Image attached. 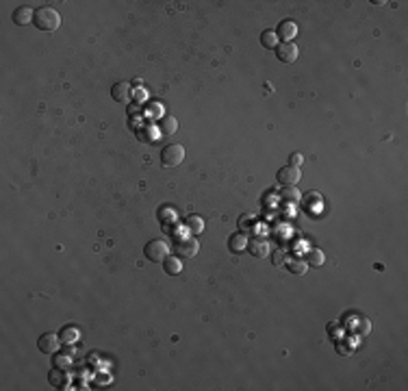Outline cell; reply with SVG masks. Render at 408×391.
Returning <instances> with one entry per match:
<instances>
[{
    "label": "cell",
    "mask_w": 408,
    "mask_h": 391,
    "mask_svg": "<svg viewBox=\"0 0 408 391\" xmlns=\"http://www.w3.org/2000/svg\"><path fill=\"white\" fill-rule=\"evenodd\" d=\"M276 35H278V39H282V42H293V37L298 35V24L293 20H282L278 24V29H276Z\"/></svg>",
    "instance_id": "obj_8"
},
{
    "label": "cell",
    "mask_w": 408,
    "mask_h": 391,
    "mask_svg": "<svg viewBox=\"0 0 408 391\" xmlns=\"http://www.w3.org/2000/svg\"><path fill=\"white\" fill-rule=\"evenodd\" d=\"M276 178H278V183L282 187H291V185H298L302 174H300V167H296V165H282L278 172H276Z\"/></svg>",
    "instance_id": "obj_5"
},
{
    "label": "cell",
    "mask_w": 408,
    "mask_h": 391,
    "mask_svg": "<svg viewBox=\"0 0 408 391\" xmlns=\"http://www.w3.org/2000/svg\"><path fill=\"white\" fill-rule=\"evenodd\" d=\"M37 348H39V352H44V354H54L56 348H59V337L52 335V332H44V335L37 339Z\"/></svg>",
    "instance_id": "obj_7"
},
{
    "label": "cell",
    "mask_w": 408,
    "mask_h": 391,
    "mask_svg": "<svg viewBox=\"0 0 408 391\" xmlns=\"http://www.w3.org/2000/svg\"><path fill=\"white\" fill-rule=\"evenodd\" d=\"M306 263L311 267H322L326 263V255L322 248H311L306 252Z\"/></svg>",
    "instance_id": "obj_16"
},
{
    "label": "cell",
    "mask_w": 408,
    "mask_h": 391,
    "mask_svg": "<svg viewBox=\"0 0 408 391\" xmlns=\"http://www.w3.org/2000/svg\"><path fill=\"white\" fill-rule=\"evenodd\" d=\"M111 96H113V100H115V102H128L130 96H133V92H130V85H128V83L120 80V83L113 85Z\"/></svg>",
    "instance_id": "obj_12"
},
{
    "label": "cell",
    "mask_w": 408,
    "mask_h": 391,
    "mask_svg": "<svg viewBox=\"0 0 408 391\" xmlns=\"http://www.w3.org/2000/svg\"><path fill=\"white\" fill-rule=\"evenodd\" d=\"M282 200H287V202H298L300 198H302V193L296 189V185H291V187H284L282 189Z\"/></svg>",
    "instance_id": "obj_20"
},
{
    "label": "cell",
    "mask_w": 408,
    "mask_h": 391,
    "mask_svg": "<svg viewBox=\"0 0 408 391\" xmlns=\"http://www.w3.org/2000/svg\"><path fill=\"white\" fill-rule=\"evenodd\" d=\"M33 24H35L39 31L52 33V31L59 29L61 15L56 13V9H52V7H39V9H35V18H33Z\"/></svg>",
    "instance_id": "obj_1"
},
{
    "label": "cell",
    "mask_w": 408,
    "mask_h": 391,
    "mask_svg": "<svg viewBox=\"0 0 408 391\" xmlns=\"http://www.w3.org/2000/svg\"><path fill=\"white\" fill-rule=\"evenodd\" d=\"M76 337H78V330H76V328H63L59 339L63 341V344H65V341L70 344V341H76Z\"/></svg>",
    "instance_id": "obj_23"
},
{
    "label": "cell",
    "mask_w": 408,
    "mask_h": 391,
    "mask_svg": "<svg viewBox=\"0 0 408 391\" xmlns=\"http://www.w3.org/2000/svg\"><path fill=\"white\" fill-rule=\"evenodd\" d=\"M163 270H165V274H169V276L181 274V272H183L181 257H167L165 261H163Z\"/></svg>",
    "instance_id": "obj_17"
},
{
    "label": "cell",
    "mask_w": 408,
    "mask_h": 391,
    "mask_svg": "<svg viewBox=\"0 0 408 391\" xmlns=\"http://www.w3.org/2000/svg\"><path fill=\"white\" fill-rule=\"evenodd\" d=\"M33 18H35V11H33L31 7H18V9H13V13H11L13 24H18V26L33 24Z\"/></svg>",
    "instance_id": "obj_10"
},
{
    "label": "cell",
    "mask_w": 408,
    "mask_h": 391,
    "mask_svg": "<svg viewBox=\"0 0 408 391\" xmlns=\"http://www.w3.org/2000/svg\"><path fill=\"white\" fill-rule=\"evenodd\" d=\"M143 252H145V259L152 261V263H163L169 255V246L163 239H152L145 243Z\"/></svg>",
    "instance_id": "obj_3"
},
{
    "label": "cell",
    "mask_w": 408,
    "mask_h": 391,
    "mask_svg": "<svg viewBox=\"0 0 408 391\" xmlns=\"http://www.w3.org/2000/svg\"><path fill=\"white\" fill-rule=\"evenodd\" d=\"M48 382H50L52 387H56V389H63L65 385H68V376H65V370L52 368L50 374H48Z\"/></svg>",
    "instance_id": "obj_14"
},
{
    "label": "cell",
    "mask_w": 408,
    "mask_h": 391,
    "mask_svg": "<svg viewBox=\"0 0 408 391\" xmlns=\"http://www.w3.org/2000/svg\"><path fill=\"white\" fill-rule=\"evenodd\" d=\"M137 137H139L141 142H145V144H152V133L148 130V126H143V128L137 130Z\"/></svg>",
    "instance_id": "obj_24"
},
{
    "label": "cell",
    "mask_w": 408,
    "mask_h": 391,
    "mask_svg": "<svg viewBox=\"0 0 408 391\" xmlns=\"http://www.w3.org/2000/svg\"><path fill=\"white\" fill-rule=\"evenodd\" d=\"M185 146L181 144H167L165 148L161 150V163L165 167H176L181 165V163L185 161Z\"/></svg>",
    "instance_id": "obj_2"
},
{
    "label": "cell",
    "mask_w": 408,
    "mask_h": 391,
    "mask_svg": "<svg viewBox=\"0 0 408 391\" xmlns=\"http://www.w3.org/2000/svg\"><path fill=\"white\" fill-rule=\"evenodd\" d=\"M337 350H339V354H352V352H349V350H352L349 346H341V344H337Z\"/></svg>",
    "instance_id": "obj_27"
},
{
    "label": "cell",
    "mask_w": 408,
    "mask_h": 391,
    "mask_svg": "<svg viewBox=\"0 0 408 391\" xmlns=\"http://www.w3.org/2000/svg\"><path fill=\"white\" fill-rule=\"evenodd\" d=\"M278 44H280V39H278V35H276V31L267 29V31L260 33V46L263 48H267V50H276V46Z\"/></svg>",
    "instance_id": "obj_15"
},
{
    "label": "cell",
    "mask_w": 408,
    "mask_h": 391,
    "mask_svg": "<svg viewBox=\"0 0 408 391\" xmlns=\"http://www.w3.org/2000/svg\"><path fill=\"white\" fill-rule=\"evenodd\" d=\"M254 222H256V217L254 215H243L241 219H239V233H250L252 231V226H254Z\"/></svg>",
    "instance_id": "obj_21"
},
{
    "label": "cell",
    "mask_w": 408,
    "mask_h": 391,
    "mask_svg": "<svg viewBox=\"0 0 408 391\" xmlns=\"http://www.w3.org/2000/svg\"><path fill=\"white\" fill-rule=\"evenodd\" d=\"M274 52L278 57V61H282V63H293L298 59V46L293 42H280Z\"/></svg>",
    "instance_id": "obj_6"
},
{
    "label": "cell",
    "mask_w": 408,
    "mask_h": 391,
    "mask_svg": "<svg viewBox=\"0 0 408 391\" xmlns=\"http://www.w3.org/2000/svg\"><path fill=\"white\" fill-rule=\"evenodd\" d=\"M157 130H159V135H174L176 130H178V122H176V118L174 116H161V120L157 122Z\"/></svg>",
    "instance_id": "obj_11"
},
{
    "label": "cell",
    "mask_w": 408,
    "mask_h": 391,
    "mask_svg": "<svg viewBox=\"0 0 408 391\" xmlns=\"http://www.w3.org/2000/svg\"><path fill=\"white\" fill-rule=\"evenodd\" d=\"M248 248V239H246V235L243 233H232L230 237H228V250L230 252H235V255H239L241 250H246Z\"/></svg>",
    "instance_id": "obj_13"
},
{
    "label": "cell",
    "mask_w": 408,
    "mask_h": 391,
    "mask_svg": "<svg viewBox=\"0 0 408 391\" xmlns=\"http://www.w3.org/2000/svg\"><path fill=\"white\" fill-rule=\"evenodd\" d=\"M248 250L254 259H263L269 255V241L265 237H254L252 241H248Z\"/></svg>",
    "instance_id": "obj_9"
},
{
    "label": "cell",
    "mask_w": 408,
    "mask_h": 391,
    "mask_svg": "<svg viewBox=\"0 0 408 391\" xmlns=\"http://www.w3.org/2000/svg\"><path fill=\"white\" fill-rule=\"evenodd\" d=\"M302 161H304V159H302V154H300V152H293L291 157H289V165L300 167V163H302Z\"/></svg>",
    "instance_id": "obj_25"
},
{
    "label": "cell",
    "mask_w": 408,
    "mask_h": 391,
    "mask_svg": "<svg viewBox=\"0 0 408 391\" xmlns=\"http://www.w3.org/2000/svg\"><path fill=\"white\" fill-rule=\"evenodd\" d=\"M284 265H287V270L291 274H296V276L306 274V270H308V263H306V261H302V259H289Z\"/></svg>",
    "instance_id": "obj_18"
},
{
    "label": "cell",
    "mask_w": 408,
    "mask_h": 391,
    "mask_svg": "<svg viewBox=\"0 0 408 391\" xmlns=\"http://www.w3.org/2000/svg\"><path fill=\"white\" fill-rule=\"evenodd\" d=\"M198 241H195L193 237H181V239H176V243H174V252H176V257H181V259H191V257H195L198 255Z\"/></svg>",
    "instance_id": "obj_4"
},
{
    "label": "cell",
    "mask_w": 408,
    "mask_h": 391,
    "mask_svg": "<svg viewBox=\"0 0 408 391\" xmlns=\"http://www.w3.org/2000/svg\"><path fill=\"white\" fill-rule=\"evenodd\" d=\"M282 263H284V252L282 250L274 252V265H282Z\"/></svg>",
    "instance_id": "obj_26"
},
{
    "label": "cell",
    "mask_w": 408,
    "mask_h": 391,
    "mask_svg": "<svg viewBox=\"0 0 408 391\" xmlns=\"http://www.w3.org/2000/svg\"><path fill=\"white\" fill-rule=\"evenodd\" d=\"M185 226L189 228L193 235H200V233L204 231V219H202L200 215H189V217L185 219Z\"/></svg>",
    "instance_id": "obj_19"
},
{
    "label": "cell",
    "mask_w": 408,
    "mask_h": 391,
    "mask_svg": "<svg viewBox=\"0 0 408 391\" xmlns=\"http://www.w3.org/2000/svg\"><path fill=\"white\" fill-rule=\"evenodd\" d=\"M369 330H371L369 320H367V317H361V320L356 322V332H358L361 337H367V335H369Z\"/></svg>",
    "instance_id": "obj_22"
}]
</instances>
